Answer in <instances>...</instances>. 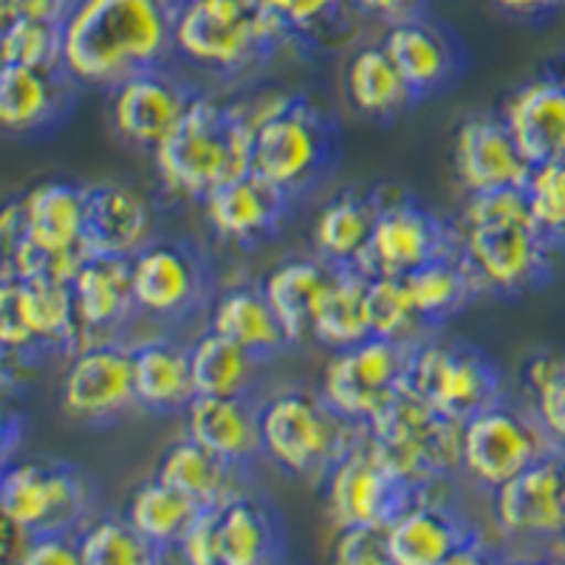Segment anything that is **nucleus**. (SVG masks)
Returning a JSON list of instances; mask_svg holds the SVG:
<instances>
[{"label": "nucleus", "mask_w": 565, "mask_h": 565, "mask_svg": "<svg viewBox=\"0 0 565 565\" xmlns=\"http://www.w3.org/2000/svg\"><path fill=\"white\" fill-rule=\"evenodd\" d=\"M179 0H74L60 23L63 68L77 85L114 88L173 54Z\"/></svg>", "instance_id": "nucleus-1"}, {"label": "nucleus", "mask_w": 565, "mask_h": 565, "mask_svg": "<svg viewBox=\"0 0 565 565\" xmlns=\"http://www.w3.org/2000/svg\"><path fill=\"white\" fill-rule=\"evenodd\" d=\"M458 255L483 295L518 297L548 280L554 246L534 224L526 190L507 186L469 193L458 221Z\"/></svg>", "instance_id": "nucleus-2"}, {"label": "nucleus", "mask_w": 565, "mask_h": 565, "mask_svg": "<svg viewBox=\"0 0 565 565\" xmlns=\"http://www.w3.org/2000/svg\"><path fill=\"white\" fill-rule=\"evenodd\" d=\"M153 168L173 199L190 201L252 173V128L244 105L199 94L173 134L153 150Z\"/></svg>", "instance_id": "nucleus-3"}, {"label": "nucleus", "mask_w": 565, "mask_h": 565, "mask_svg": "<svg viewBox=\"0 0 565 565\" xmlns=\"http://www.w3.org/2000/svg\"><path fill=\"white\" fill-rule=\"evenodd\" d=\"M252 128V173L295 199L334 164L337 134L326 110L300 94H266L244 105Z\"/></svg>", "instance_id": "nucleus-4"}, {"label": "nucleus", "mask_w": 565, "mask_h": 565, "mask_svg": "<svg viewBox=\"0 0 565 565\" xmlns=\"http://www.w3.org/2000/svg\"><path fill=\"white\" fill-rule=\"evenodd\" d=\"M264 456L300 481H322L365 438V424L342 416L322 393L282 391L257 407Z\"/></svg>", "instance_id": "nucleus-5"}, {"label": "nucleus", "mask_w": 565, "mask_h": 565, "mask_svg": "<svg viewBox=\"0 0 565 565\" xmlns=\"http://www.w3.org/2000/svg\"><path fill=\"white\" fill-rule=\"evenodd\" d=\"M286 40L260 0H179L173 54L212 74H238Z\"/></svg>", "instance_id": "nucleus-6"}, {"label": "nucleus", "mask_w": 565, "mask_h": 565, "mask_svg": "<svg viewBox=\"0 0 565 565\" xmlns=\"http://www.w3.org/2000/svg\"><path fill=\"white\" fill-rule=\"evenodd\" d=\"M365 444L411 489L433 487L461 467V424L433 411L407 387L365 422Z\"/></svg>", "instance_id": "nucleus-7"}, {"label": "nucleus", "mask_w": 565, "mask_h": 565, "mask_svg": "<svg viewBox=\"0 0 565 565\" xmlns=\"http://www.w3.org/2000/svg\"><path fill=\"white\" fill-rule=\"evenodd\" d=\"M85 472L54 458H12L0 467V509L23 532H77L90 509Z\"/></svg>", "instance_id": "nucleus-8"}, {"label": "nucleus", "mask_w": 565, "mask_h": 565, "mask_svg": "<svg viewBox=\"0 0 565 565\" xmlns=\"http://www.w3.org/2000/svg\"><path fill=\"white\" fill-rule=\"evenodd\" d=\"M405 387L458 424L503 398V376L494 360L467 342H416Z\"/></svg>", "instance_id": "nucleus-9"}, {"label": "nucleus", "mask_w": 565, "mask_h": 565, "mask_svg": "<svg viewBox=\"0 0 565 565\" xmlns=\"http://www.w3.org/2000/svg\"><path fill=\"white\" fill-rule=\"evenodd\" d=\"M554 450L537 416H526L503 398L461 422V467L487 489H498Z\"/></svg>", "instance_id": "nucleus-10"}, {"label": "nucleus", "mask_w": 565, "mask_h": 565, "mask_svg": "<svg viewBox=\"0 0 565 565\" xmlns=\"http://www.w3.org/2000/svg\"><path fill=\"white\" fill-rule=\"evenodd\" d=\"M365 255L356 269L367 277H405L418 266L458 252V224H447L407 195L382 199Z\"/></svg>", "instance_id": "nucleus-11"}, {"label": "nucleus", "mask_w": 565, "mask_h": 565, "mask_svg": "<svg viewBox=\"0 0 565 565\" xmlns=\"http://www.w3.org/2000/svg\"><path fill=\"white\" fill-rule=\"evenodd\" d=\"M413 345L367 337L356 345L334 351L322 373V396L328 405L353 422H371L405 387Z\"/></svg>", "instance_id": "nucleus-12"}, {"label": "nucleus", "mask_w": 565, "mask_h": 565, "mask_svg": "<svg viewBox=\"0 0 565 565\" xmlns=\"http://www.w3.org/2000/svg\"><path fill=\"white\" fill-rule=\"evenodd\" d=\"M60 407L79 424H108L136 407L130 345L103 340L71 353L60 382Z\"/></svg>", "instance_id": "nucleus-13"}, {"label": "nucleus", "mask_w": 565, "mask_h": 565, "mask_svg": "<svg viewBox=\"0 0 565 565\" xmlns=\"http://www.w3.org/2000/svg\"><path fill=\"white\" fill-rule=\"evenodd\" d=\"M328 518L342 526H387L416 489L398 481L362 438L326 478Z\"/></svg>", "instance_id": "nucleus-14"}, {"label": "nucleus", "mask_w": 565, "mask_h": 565, "mask_svg": "<svg viewBox=\"0 0 565 565\" xmlns=\"http://www.w3.org/2000/svg\"><path fill=\"white\" fill-rule=\"evenodd\" d=\"M199 94L164 65L145 68L110 88V122L128 145L153 153L184 119Z\"/></svg>", "instance_id": "nucleus-15"}, {"label": "nucleus", "mask_w": 565, "mask_h": 565, "mask_svg": "<svg viewBox=\"0 0 565 565\" xmlns=\"http://www.w3.org/2000/svg\"><path fill=\"white\" fill-rule=\"evenodd\" d=\"M136 311L156 320L193 315L206 295V271L190 246L150 241L130 257Z\"/></svg>", "instance_id": "nucleus-16"}, {"label": "nucleus", "mask_w": 565, "mask_h": 565, "mask_svg": "<svg viewBox=\"0 0 565 565\" xmlns=\"http://www.w3.org/2000/svg\"><path fill=\"white\" fill-rule=\"evenodd\" d=\"M494 492V521L509 537L557 540L565 526V450H554Z\"/></svg>", "instance_id": "nucleus-17"}, {"label": "nucleus", "mask_w": 565, "mask_h": 565, "mask_svg": "<svg viewBox=\"0 0 565 565\" xmlns=\"http://www.w3.org/2000/svg\"><path fill=\"white\" fill-rule=\"evenodd\" d=\"M452 161L467 193L526 186L532 175V161L523 156L501 114H476L463 119L456 130Z\"/></svg>", "instance_id": "nucleus-18"}, {"label": "nucleus", "mask_w": 565, "mask_h": 565, "mask_svg": "<svg viewBox=\"0 0 565 565\" xmlns=\"http://www.w3.org/2000/svg\"><path fill=\"white\" fill-rule=\"evenodd\" d=\"M71 295L79 326L74 351L90 342L114 340L122 322L136 311L130 257L88 255L71 280Z\"/></svg>", "instance_id": "nucleus-19"}, {"label": "nucleus", "mask_w": 565, "mask_h": 565, "mask_svg": "<svg viewBox=\"0 0 565 565\" xmlns=\"http://www.w3.org/2000/svg\"><path fill=\"white\" fill-rule=\"evenodd\" d=\"M289 195L255 173L218 184L201 199L204 218L230 244H260L280 230L289 212Z\"/></svg>", "instance_id": "nucleus-20"}, {"label": "nucleus", "mask_w": 565, "mask_h": 565, "mask_svg": "<svg viewBox=\"0 0 565 565\" xmlns=\"http://www.w3.org/2000/svg\"><path fill=\"white\" fill-rule=\"evenodd\" d=\"M153 241V206L130 184L105 181L85 186V232L88 255L134 257Z\"/></svg>", "instance_id": "nucleus-21"}, {"label": "nucleus", "mask_w": 565, "mask_h": 565, "mask_svg": "<svg viewBox=\"0 0 565 565\" xmlns=\"http://www.w3.org/2000/svg\"><path fill=\"white\" fill-rule=\"evenodd\" d=\"M74 77L60 68L7 63L0 68V130L32 136L54 128L74 103Z\"/></svg>", "instance_id": "nucleus-22"}, {"label": "nucleus", "mask_w": 565, "mask_h": 565, "mask_svg": "<svg viewBox=\"0 0 565 565\" xmlns=\"http://www.w3.org/2000/svg\"><path fill=\"white\" fill-rule=\"evenodd\" d=\"M476 534L450 507L418 498V489L385 526L393 565H450Z\"/></svg>", "instance_id": "nucleus-23"}, {"label": "nucleus", "mask_w": 565, "mask_h": 565, "mask_svg": "<svg viewBox=\"0 0 565 565\" xmlns=\"http://www.w3.org/2000/svg\"><path fill=\"white\" fill-rule=\"evenodd\" d=\"M501 116L532 168L565 161V77L546 74L523 83L509 94Z\"/></svg>", "instance_id": "nucleus-24"}, {"label": "nucleus", "mask_w": 565, "mask_h": 565, "mask_svg": "<svg viewBox=\"0 0 565 565\" xmlns=\"http://www.w3.org/2000/svg\"><path fill=\"white\" fill-rule=\"evenodd\" d=\"M382 45L416 99L433 97L444 90L461 71L456 40L441 26L418 18V14L391 23Z\"/></svg>", "instance_id": "nucleus-25"}, {"label": "nucleus", "mask_w": 565, "mask_h": 565, "mask_svg": "<svg viewBox=\"0 0 565 565\" xmlns=\"http://www.w3.org/2000/svg\"><path fill=\"white\" fill-rule=\"evenodd\" d=\"M186 436L235 467H249L264 456L260 413L249 396H193L184 407Z\"/></svg>", "instance_id": "nucleus-26"}, {"label": "nucleus", "mask_w": 565, "mask_h": 565, "mask_svg": "<svg viewBox=\"0 0 565 565\" xmlns=\"http://www.w3.org/2000/svg\"><path fill=\"white\" fill-rule=\"evenodd\" d=\"M238 476H244V467L224 461L190 436L170 444L156 467L159 481L173 487L199 509H218L241 494Z\"/></svg>", "instance_id": "nucleus-27"}, {"label": "nucleus", "mask_w": 565, "mask_h": 565, "mask_svg": "<svg viewBox=\"0 0 565 565\" xmlns=\"http://www.w3.org/2000/svg\"><path fill=\"white\" fill-rule=\"evenodd\" d=\"M221 565H264L282 557L280 518L255 494H235L218 507Z\"/></svg>", "instance_id": "nucleus-28"}, {"label": "nucleus", "mask_w": 565, "mask_h": 565, "mask_svg": "<svg viewBox=\"0 0 565 565\" xmlns=\"http://www.w3.org/2000/svg\"><path fill=\"white\" fill-rule=\"evenodd\" d=\"M380 215V193L340 190L317 212L311 244L317 257L331 266H356L365 255L373 224Z\"/></svg>", "instance_id": "nucleus-29"}, {"label": "nucleus", "mask_w": 565, "mask_h": 565, "mask_svg": "<svg viewBox=\"0 0 565 565\" xmlns=\"http://www.w3.org/2000/svg\"><path fill=\"white\" fill-rule=\"evenodd\" d=\"M134 351L136 407L148 413H175L193 402L190 348L173 340L130 345Z\"/></svg>", "instance_id": "nucleus-30"}, {"label": "nucleus", "mask_w": 565, "mask_h": 565, "mask_svg": "<svg viewBox=\"0 0 565 565\" xmlns=\"http://www.w3.org/2000/svg\"><path fill=\"white\" fill-rule=\"evenodd\" d=\"M29 241L43 252L85 249V186L71 181H40L20 195Z\"/></svg>", "instance_id": "nucleus-31"}, {"label": "nucleus", "mask_w": 565, "mask_h": 565, "mask_svg": "<svg viewBox=\"0 0 565 565\" xmlns=\"http://www.w3.org/2000/svg\"><path fill=\"white\" fill-rule=\"evenodd\" d=\"M337 266L317 260H286L266 275L260 291L275 309L277 320L286 328L291 342L311 337V320L326 295L328 282L334 280Z\"/></svg>", "instance_id": "nucleus-32"}, {"label": "nucleus", "mask_w": 565, "mask_h": 565, "mask_svg": "<svg viewBox=\"0 0 565 565\" xmlns=\"http://www.w3.org/2000/svg\"><path fill=\"white\" fill-rule=\"evenodd\" d=\"M345 97L351 108L367 119H393L416 103L382 43L362 45L348 60Z\"/></svg>", "instance_id": "nucleus-33"}, {"label": "nucleus", "mask_w": 565, "mask_h": 565, "mask_svg": "<svg viewBox=\"0 0 565 565\" xmlns=\"http://www.w3.org/2000/svg\"><path fill=\"white\" fill-rule=\"evenodd\" d=\"M367 280L356 266H337L334 280L328 282L326 295L311 320V337L331 351H342L371 337L367 326Z\"/></svg>", "instance_id": "nucleus-34"}, {"label": "nucleus", "mask_w": 565, "mask_h": 565, "mask_svg": "<svg viewBox=\"0 0 565 565\" xmlns=\"http://www.w3.org/2000/svg\"><path fill=\"white\" fill-rule=\"evenodd\" d=\"M405 286L424 326H441L452 320L483 295L476 275L458 252L418 266L416 271L405 275Z\"/></svg>", "instance_id": "nucleus-35"}, {"label": "nucleus", "mask_w": 565, "mask_h": 565, "mask_svg": "<svg viewBox=\"0 0 565 565\" xmlns=\"http://www.w3.org/2000/svg\"><path fill=\"white\" fill-rule=\"evenodd\" d=\"M212 331L230 337L260 360H269L291 345L286 328L277 320L260 289H230L212 306Z\"/></svg>", "instance_id": "nucleus-36"}, {"label": "nucleus", "mask_w": 565, "mask_h": 565, "mask_svg": "<svg viewBox=\"0 0 565 565\" xmlns=\"http://www.w3.org/2000/svg\"><path fill=\"white\" fill-rule=\"evenodd\" d=\"M18 295L38 351H65L77 348V309L71 282L54 277H18Z\"/></svg>", "instance_id": "nucleus-37"}, {"label": "nucleus", "mask_w": 565, "mask_h": 565, "mask_svg": "<svg viewBox=\"0 0 565 565\" xmlns=\"http://www.w3.org/2000/svg\"><path fill=\"white\" fill-rule=\"evenodd\" d=\"M257 362L264 360L210 328L190 345L195 396H246Z\"/></svg>", "instance_id": "nucleus-38"}, {"label": "nucleus", "mask_w": 565, "mask_h": 565, "mask_svg": "<svg viewBox=\"0 0 565 565\" xmlns=\"http://www.w3.org/2000/svg\"><path fill=\"white\" fill-rule=\"evenodd\" d=\"M199 512L201 509L193 501H186L184 494L153 478L130 494L125 518L161 557H168V552H175L181 534L186 532Z\"/></svg>", "instance_id": "nucleus-39"}, {"label": "nucleus", "mask_w": 565, "mask_h": 565, "mask_svg": "<svg viewBox=\"0 0 565 565\" xmlns=\"http://www.w3.org/2000/svg\"><path fill=\"white\" fill-rule=\"evenodd\" d=\"M77 546L83 565H150L164 559L128 518L114 514L85 521L77 529Z\"/></svg>", "instance_id": "nucleus-40"}, {"label": "nucleus", "mask_w": 565, "mask_h": 565, "mask_svg": "<svg viewBox=\"0 0 565 565\" xmlns=\"http://www.w3.org/2000/svg\"><path fill=\"white\" fill-rule=\"evenodd\" d=\"M367 326L371 337L396 342H416L413 337L424 328L411 300L405 277H371L367 280Z\"/></svg>", "instance_id": "nucleus-41"}, {"label": "nucleus", "mask_w": 565, "mask_h": 565, "mask_svg": "<svg viewBox=\"0 0 565 565\" xmlns=\"http://www.w3.org/2000/svg\"><path fill=\"white\" fill-rule=\"evenodd\" d=\"M526 385L534 398V416L557 450H565V353L543 351L526 362Z\"/></svg>", "instance_id": "nucleus-42"}, {"label": "nucleus", "mask_w": 565, "mask_h": 565, "mask_svg": "<svg viewBox=\"0 0 565 565\" xmlns=\"http://www.w3.org/2000/svg\"><path fill=\"white\" fill-rule=\"evenodd\" d=\"M7 63L32 65V68H60L63 65V32L60 23L40 18H18L3 32Z\"/></svg>", "instance_id": "nucleus-43"}, {"label": "nucleus", "mask_w": 565, "mask_h": 565, "mask_svg": "<svg viewBox=\"0 0 565 565\" xmlns=\"http://www.w3.org/2000/svg\"><path fill=\"white\" fill-rule=\"evenodd\" d=\"M523 190L537 230L546 235L554 249L565 246V161H548L532 168Z\"/></svg>", "instance_id": "nucleus-44"}, {"label": "nucleus", "mask_w": 565, "mask_h": 565, "mask_svg": "<svg viewBox=\"0 0 565 565\" xmlns=\"http://www.w3.org/2000/svg\"><path fill=\"white\" fill-rule=\"evenodd\" d=\"M260 7L275 18L286 40L320 38L345 18L348 9H356L353 0H260Z\"/></svg>", "instance_id": "nucleus-45"}, {"label": "nucleus", "mask_w": 565, "mask_h": 565, "mask_svg": "<svg viewBox=\"0 0 565 565\" xmlns=\"http://www.w3.org/2000/svg\"><path fill=\"white\" fill-rule=\"evenodd\" d=\"M331 559L340 565H387L385 526H342L337 529Z\"/></svg>", "instance_id": "nucleus-46"}, {"label": "nucleus", "mask_w": 565, "mask_h": 565, "mask_svg": "<svg viewBox=\"0 0 565 565\" xmlns=\"http://www.w3.org/2000/svg\"><path fill=\"white\" fill-rule=\"evenodd\" d=\"M181 559L193 565H221L218 557V509H201L175 546Z\"/></svg>", "instance_id": "nucleus-47"}, {"label": "nucleus", "mask_w": 565, "mask_h": 565, "mask_svg": "<svg viewBox=\"0 0 565 565\" xmlns=\"http://www.w3.org/2000/svg\"><path fill=\"white\" fill-rule=\"evenodd\" d=\"M0 348H7V351L38 353L32 331H29L26 320H23V309H20L18 277H14L7 289H3V295H0Z\"/></svg>", "instance_id": "nucleus-48"}, {"label": "nucleus", "mask_w": 565, "mask_h": 565, "mask_svg": "<svg viewBox=\"0 0 565 565\" xmlns=\"http://www.w3.org/2000/svg\"><path fill=\"white\" fill-rule=\"evenodd\" d=\"M20 563L26 565H77V532H49L29 537V546Z\"/></svg>", "instance_id": "nucleus-49"}, {"label": "nucleus", "mask_w": 565, "mask_h": 565, "mask_svg": "<svg viewBox=\"0 0 565 565\" xmlns=\"http://www.w3.org/2000/svg\"><path fill=\"white\" fill-rule=\"evenodd\" d=\"M29 241L26 232V215H23V201L12 199L7 204H0V264H12V257L18 249ZM12 271V269H9Z\"/></svg>", "instance_id": "nucleus-50"}, {"label": "nucleus", "mask_w": 565, "mask_h": 565, "mask_svg": "<svg viewBox=\"0 0 565 565\" xmlns=\"http://www.w3.org/2000/svg\"><path fill=\"white\" fill-rule=\"evenodd\" d=\"M20 438H23V416L18 407H12V398L0 396V467L12 461Z\"/></svg>", "instance_id": "nucleus-51"}, {"label": "nucleus", "mask_w": 565, "mask_h": 565, "mask_svg": "<svg viewBox=\"0 0 565 565\" xmlns=\"http://www.w3.org/2000/svg\"><path fill=\"white\" fill-rule=\"evenodd\" d=\"M353 7L360 9L362 14H367V18L385 20L387 26H391V23L418 14L422 0H353Z\"/></svg>", "instance_id": "nucleus-52"}, {"label": "nucleus", "mask_w": 565, "mask_h": 565, "mask_svg": "<svg viewBox=\"0 0 565 565\" xmlns=\"http://www.w3.org/2000/svg\"><path fill=\"white\" fill-rule=\"evenodd\" d=\"M32 534L23 532L18 523L0 509V563H20Z\"/></svg>", "instance_id": "nucleus-53"}, {"label": "nucleus", "mask_w": 565, "mask_h": 565, "mask_svg": "<svg viewBox=\"0 0 565 565\" xmlns=\"http://www.w3.org/2000/svg\"><path fill=\"white\" fill-rule=\"evenodd\" d=\"M492 3L501 9V12L521 20L548 18V14L559 12V9L565 7V0H492Z\"/></svg>", "instance_id": "nucleus-54"}, {"label": "nucleus", "mask_w": 565, "mask_h": 565, "mask_svg": "<svg viewBox=\"0 0 565 565\" xmlns=\"http://www.w3.org/2000/svg\"><path fill=\"white\" fill-rule=\"evenodd\" d=\"M14 18H18V12H14V0H0V32H3Z\"/></svg>", "instance_id": "nucleus-55"}, {"label": "nucleus", "mask_w": 565, "mask_h": 565, "mask_svg": "<svg viewBox=\"0 0 565 565\" xmlns=\"http://www.w3.org/2000/svg\"><path fill=\"white\" fill-rule=\"evenodd\" d=\"M12 280H14L12 271H9L7 266L0 264V295H3V289H7V286H9V282H12Z\"/></svg>", "instance_id": "nucleus-56"}, {"label": "nucleus", "mask_w": 565, "mask_h": 565, "mask_svg": "<svg viewBox=\"0 0 565 565\" xmlns=\"http://www.w3.org/2000/svg\"><path fill=\"white\" fill-rule=\"evenodd\" d=\"M7 65V54H3V40H0V68Z\"/></svg>", "instance_id": "nucleus-57"}, {"label": "nucleus", "mask_w": 565, "mask_h": 565, "mask_svg": "<svg viewBox=\"0 0 565 565\" xmlns=\"http://www.w3.org/2000/svg\"><path fill=\"white\" fill-rule=\"evenodd\" d=\"M559 540H563V543H565V526H563V534H559Z\"/></svg>", "instance_id": "nucleus-58"}]
</instances>
